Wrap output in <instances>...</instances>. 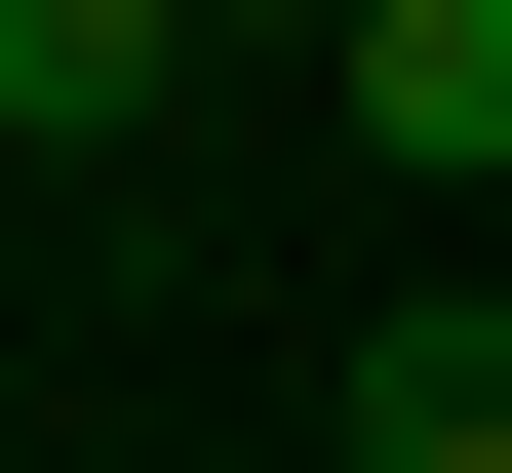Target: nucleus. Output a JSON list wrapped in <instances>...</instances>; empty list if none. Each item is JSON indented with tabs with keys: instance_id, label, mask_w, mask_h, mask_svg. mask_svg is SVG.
I'll return each mask as SVG.
<instances>
[{
	"instance_id": "nucleus-1",
	"label": "nucleus",
	"mask_w": 512,
	"mask_h": 473,
	"mask_svg": "<svg viewBox=\"0 0 512 473\" xmlns=\"http://www.w3.org/2000/svg\"><path fill=\"white\" fill-rule=\"evenodd\" d=\"M355 158L394 198H512V0H355Z\"/></svg>"
},
{
	"instance_id": "nucleus-2",
	"label": "nucleus",
	"mask_w": 512,
	"mask_h": 473,
	"mask_svg": "<svg viewBox=\"0 0 512 473\" xmlns=\"http://www.w3.org/2000/svg\"><path fill=\"white\" fill-rule=\"evenodd\" d=\"M158 79H197V0H0V158H119Z\"/></svg>"
},
{
	"instance_id": "nucleus-3",
	"label": "nucleus",
	"mask_w": 512,
	"mask_h": 473,
	"mask_svg": "<svg viewBox=\"0 0 512 473\" xmlns=\"http://www.w3.org/2000/svg\"><path fill=\"white\" fill-rule=\"evenodd\" d=\"M355 473H512V316H355Z\"/></svg>"
},
{
	"instance_id": "nucleus-4",
	"label": "nucleus",
	"mask_w": 512,
	"mask_h": 473,
	"mask_svg": "<svg viewBox=\"0 0 512 473\" xmlns=\"http://www.w3.org/2000/svg\"><path fill=\"white\" fill-rule=\"evenodd\" d=\"M197 40H355V0H197Z\"/></svg>"
}]
</instances>
